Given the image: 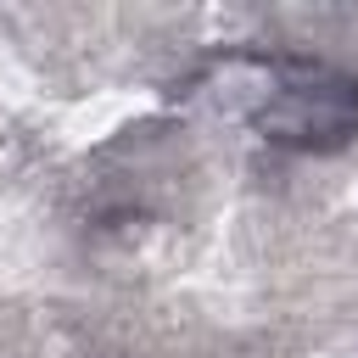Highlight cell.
<instances>
[{"label": "cell", "mask_w": 358, "mask_h": 358, "mask_svg": "<svg viewBox=\"0 0 358 358\" xmlns=\"http://www.w3.org/2000/svg\"><path fill=\"white\" fill-rule=\"evenodd\" d=\"M173 101L201 117L246 123L263 145L330 157L358 140V78L285 50H224L173 84Z\"/></svg>", "instance_id": "6da1fadb"}]
</instances>
